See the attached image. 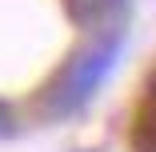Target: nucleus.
Segmentation results:
<instances>
[{
    "mask_svg": "<svg viewBox=\"0 0 156 152\" xmlns=\"http://www.w3.org/2000/svg\"><path fill=\"white\" fill-rule=\"evenodd\" d=\"M120 44H124V32H116V36H96L88 48H80V52L68 60V68L48 84L44 112H48V116H72V112H80L92 96H96V88L108 80V72L116 68Z\"/></svg>",
    "mask_w": 156,
    "mask_h": 152,
    "instance_id": "nucleus-1",
    "label": "nucleus"
},
{
    "mask_svg": "<svg viewBox=\"0 0 156 152\" xmlns=\"http://www.w3.org/2000/svg\"><path fill=\"white\" fill-rule=\"evenodd\" d=\"M8 136H16V112L0 100V140H8Z\"/></svg>",
    "mask_w": 156,
    "mask_h": 152,
    "instance_id": "nucleus-4",
    "label": "nucleus"
},
{
    "mask_svg": "<svg viewBox=\"0 0 156 152\" xmlns=\"http://www.w3.org/2000/svg\"><path fill=\"white\" fill-rule=\"evenodd\" d=\"M128 4L132 0H64L72 24L88 28L92 36H116V32H124Z\"/></svg>",
    "mask_w": 156,
    "mask_h": 152,
    "instance_id": "nucleus-2",
    "label": "nucleus"
},
{
    "mask_svg": "<svg viewBox=\"0 0 156 152\" xmlns=\"http://www.w3.org/2000/svg\"><path fill=\"white\" fill-rule=\"evenodd\" d=\"M132 152H156V76L144 84V96H140V108L132 116Z\"/></svg>",
    "mask_w": 156,
    "mask_h": 152,
    "instance_id": "nucleus-3",
    "label": "nucleus"
}]
</instances>
